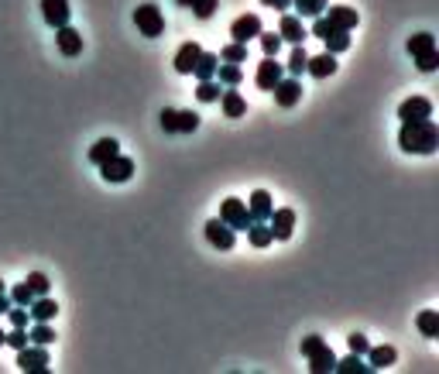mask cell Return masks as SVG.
Returning a JSON list of instances; mask_svg holds the SVG:
<instances>
[{
	"mask_svg": "<svg viewBox=\"0 0 439 374\" xmlns=\"http://www.w3.org/2000/svg\"><path fill=\"white\" fill-rule=\"evenodd\" d=\"M175 4H179V7H189L192 0H175Z\"/></svg>",
	"mask_w": 439,
	"mask_h": 374,
	"instance_id": "c3c4849f",
	"label": "cell"
},
{
	"mask_svg": "<svg viewBox=\"0 0 439 374\" xmlns=\"http://www.w3.org/2000/svg\"><path fill=\"white\" fill-rule=\"evenodd\" d=\"M282 76H285V65L278 62V55H265V62H258L254 82H258V90L271 93V90H275V82H278Z\"/></svg>",
	"mask_w": 439,
	"mask_h": 374,
	"instance_id": "8992f818",
	"label": "cell"
},
{
	"mask_svg": "<svg viewBox=\"0 0 439 374\" xmlns=\"http://www.w3.org/2000/svg\"><path fill=\"white\" fill-rule=\"evenodd\" d=\"M199 52H203L199 41H186V45L175 52V59H172L175 73H179V76H192V65H196V59H199Z\"/></svg>",
	"mask_w": 439,
	"mask_h": 374,
	"instance_id": "ac0fdd59",
	"label": "cell"
},
{
	"mask_svg": "<svg viewBox=\"0 0 439 374\" xmlns=\"http://www.w3.org/2000/svg\"><path fill=\"white\" fill-rule=\"evenodd\" d=\"M11 306H14V302H11V296L4 292V296H0V316H7V309H11Z\"/></svg>",
	"mask_w": 439,
	"mask_h": 374,
	"instance_id": "7dc6e473",
	"label": "cell"
},
{
	"mask_svg": "<svg viewBox=\"0 0 439 374\" xmlns=\"http://www.w3.org/2000/svg\"><path fill=\"white\" fill-rule=\"evenodd\" d=\"M306 73H309V76H316V79H329L333 73H337V55H333V52H323V55H309Z\"/></svg>",
	"mask_w": 439,
	"mask_h": 374,
	"instance_id": "ffe728a7",
	"label": "cell"
},
{
	"mask_svg": "<svg viewBox=\"0 0 439 374\" xmlns=\"http://www.w3.org/2000/svg\"><path fill=\"white\" fill-rule=\"evenodd\" d=\"M265 7H275V11H285V7H292V0H261Z\"/></svg>",
	"mask_w": 439,
	"mask_h": 374,
	"instance_id": "bcb514c9",
	"label": "cell"
},
{
	"mask_svg": "<svg viewBox=\"0 0 439 374\" xmlns=\"http://www.w3.org/2000/svg\"><path fill=\"white\" fill-rule=\"evenodd\" d=\"M100 176H103V182H114V186L127 182V178L134 176V158L114 155L110 161H103V165H100Z\"/></svg>",
	"mask_w": 439,
	"mask_h": 374,
	"instance_id": "52a82bcc",
	"label": "cell"
},
{
	"mask_svg": "<svg viewBox=\"0 0 439 374\" xmlns=\"http://www.w3.org/2000/svg\"><path fill=\"white\" fill-rule=\"evenodd\" d=\"M244 234H248L250 247H268V244L275 240V237H271V227H265V220H254Z\"/></svg>",
	"mask_w": 439,
	"mask_h": 374,
	"instance_id": "4316f807",
	"label": "cell"
},
{
	"mask_svg": "<svg viewBox=\"0 0 439 374\" xmlns=\"http://www.w3.org/2000/svg\"><path fill=\"white\" fill-rule=\"evenodd\" d=\"M28 316L35 319V323H52L58 316V302L48 296H35L31 299V306H28Z\"/></svg>",
	"mask_w": 439,
	"mask_h": 374,
	"instance_id": "d6986e66",
	"label": "cell"
},
{
	"mask_svg": "<svg viewBox=\"0 0 439 374\" xmlns=\"http://www.w3.org/2000/svg\"><path fill=\"white\" fill-rule=\"evenodd\" d=\"M398 148H401V151H408V155H436L439 127L433 124V117H425V120H401Z\"/></svg>",
	"mask_w": 439,
	"mask_h": 374,
	"instance_id": "6da1fadb",
	"label": "cell"
},
{
	"mask_svg": "<svg viewBox=\"0 0 439 374\" xmlns=\"http://www.w3.org/2000/svg\"><path fill=\"white\" fill-rule=\"evenodd\" d=\"M278 35H282V41H288V45H302V41L309 38V31L302 28V18H299V14H282Z\"/></svg>",
	"mask_w": 439,
	"mask_h": 374,
	"instance_id": "2e32d148",
	"label": "cell"
},
{
	"mask_svg": "<svg viewBox=\"0 0 439 374\" xmlns=\"http://www.w3.org/2000/svg\"><path fill=\"white\" fill-rule=\"evenodd\" d=\"M114 155H120V141H114V138H100L93 148H90V161H93L96 169H100L103 161H110Z\"/></svg>",
	"mask_w": 439,
	"mask_h": 374,
	"instance_id": "603a6c76",
	"label": "cell"
},
{
	"mask_svg": "<svg viewBox=\"0 0 439 374\" xmlns=\"http://www.w3.org/2000/svg\"><path fill=\"white\" fill-rule=\"evenodd\" d=\"M306 62H309L306 48H302V45H292V55H288V62H285V73L288 76H302V73H306Z\"/></svg>",
	"mask_w": 439,
	"mask_h": 374,
	"instance_id": "f1b7e54d",
	"label": "cell"
},
{
	"mask_svg": "<svg viewBox=\"0 0 439 374\" xmlns=\"http://www.w3.org/2000/svg\"><path fill=\"white\" fill-rule=\"evenodd\" d=\"M258 41H261L265 55H278V52H282V45H285V41H282V35H275V31H261V35H258Z\"/></svg>",
	"mask_w": 439,
	"mask_h": 374,
	"instance_id": "d590c367",
	"label": "cell"
},
{
	"mask_svg": "<svg viewBox=\"0 0 439 374\" xmlns=\"http://www.w3.org/2000/svg\"><path fill=\"white\" fill-rule=\"evenodd\" d=\"M416 326H419V333L425 340H436L439 336V313L436 309H422L419 319H416Z\"/></svg>",
	"mask_w": 439,
	"mask_h": 374,
	"instance_id": "484cf974",
	"label": "cell"
},
{
	"mask_svg": "<svg viewBox=\"0 0 439 374\" xmlns=\"http://www.w3.org/2000/svg\"><path fill=\"white\" fill-rule=\"evenodd\" d=\"M55 41H58V52H62V55H69V59L83 52V35H79L76 28H69V24L55 28Z\"/></svg>",
	"mask_w": 439,
	"mask_h": 374,
	"instance_id": "e0dca14e",
	"label": "cell"
},
{
	"mask_svg": "<svg viewBox=\"0 0 439 374\" xmlns=\"http://www.w3.org/2000/svg\"><path fill=\"white\" fill-rule=\"evenodd\" d=\"M7 296H11V302H14V306H31V299H35V292L28 289V282H21V285H14V289H11Z\"/></svg>",
	"mask_w": 439,
	"mask_h": 374,
	"instance_id": "ab89813d",
	"label": "cell"
},
{
	"mask_svg": "<svg viewBox=\"0 0 439 374\" xmlns=\"http://www.w3.org/2000/svg\"><path fill=\"white\" fill-rule=\"evenodd\" d=\"M14 364H18L24 374H45L48 371V364H52V360H48V347L28 343V347H21L18 351V360H14Z\"/></svg>",
	"mask_w": 439,
	"mask_h": 374,
	"instance_id": "277c9868",
	"label": "cell"
},
{
	"mask_svg": "<svg viewBox=\"0 0 439 374\" xmlns=\"http://www.w3.org/2000/svg\"><path fill=\"white\" fill-rule=\"evenodd\" d=\"M220 93H223V90H220L216 79H199V86H196V100H199V103H216Z\"/></svg>",
	"mask_w": 439,
	"mask_h": 374,
	"instance_id": "1f68e13d",
	"label": "cell"
},
{
	"mask_svg": "<svg viewBox=\"0 0 439 374\" xmlns=\"http://www.w3.org/2000/svg\"><path fill=\"white\" fill-rule=\"evenodd\" d=\"M398 117L401 120H425V117H433V100H429V97H408V100H401Z\"/></svg>",
	"mask_w": 439,
	"mask_h": 374,
	"instance_id": "7c38bea8",
	"label": "cell"
},
{
	"mask_svg": "<svg viewBox=\"0 0 439 374\" xmlns=\"http://www.w3.org/2000/svg\"><path fill=\"white\" fill-rule=\"evenodd\" d=\"M323 18L333 24V28H344V31H354L357 24H361V14L354 11V7H344V4H337V7H326Z\"/></svg>",
	"mask_w": 439,
	"mask_h": 374,
	"instance_id": "4fadbf2b",
	"label": "cell"
},
{
	"mask_svg": "<svg viewBox=\"0 0 439 374\" xmlns=\"http://www.w3.org/2000/svg\"><path fill=\"white\" fill-rule=\"evenodd\" d=\"M175 117H179V134H192L199 127V114L192 110H175Z\"/></svg>",
	"mask_w": 439,
	"mask_h": 374,
	"instance_id": "74e56055",
	"label": "cell"
},
{
	"mask_svg": "<svg viewBox=\"0 0 439 374\" xmlns=\"http://www.w3.org/2000/svg\"><path fill=\"white\" fill-rule=\"evenodd\" d=\"M429 52H436V38H433L429 31H419V35H412V38H408V55H412V59L429 55Z\"/></svg>",
	"mask_w": 439,
	"mask_h": 374,
	"instance_id": "d4e9b609",
	"label": "cell"
},
{
	"mask_svg": "<svg viewBox=\"0 0 439 374\" xmlns=\"http://www.w3.org/2000/svg\"><path fill=\"white\" fill-rule=\"evenodd\" d=\"M265 31V24H261V18L258 14H240V18L230 24V38L240 41V45H248L250 38H258Z\"/></svg>",
	"mask_w": 439,
	"mask_h": 374,
	"instance_id": "9c48e42d",
	"label": "cell"
},
{
	"mask_svg": "<svg viewBox=\"0 0 439 374\" xmlns=\"http://www.w3.org/2000/svg\"><path fill=\"white\" fill-rule=\"evenodd\" d=\"M364 357H367V371H388L398 360V351L391 343H384V347H367Z\"/></svg>",
	"mask_w": 439,
	"mask_h": 374,
	"instance_id": "9a60e30c",
	"label": "cell"
},
{
	"mask_svg": "<svg viewBox=\"0 0 439 374\" xmlns=\"http://www.w3.org/2000/svg\"><path fill=\"white\" fill-rule=\"evenodd\" d=\"M69 0H41V18L48 28H62V24H69Z\"/></svg>",
	"mask_w": 439,
	"mask_h": 374,
	"instance_id": "5bb4252c",
	"label": "cell"
},
{
	"mask_svg": "<svg viewBox=\"0 0 439 374\" xmlns=\"http://www.w3.org/2000/svg\"><path fill=\"white\" fill-rule=\"evenodd\" d=\"M271 210H275L271 193H268V189H254V193H250V199H248L250 220H268V217H271Z\"/></svg>",
	"mask_w": 439,
	"mask_h": 374,
	"instance_id": "44dd1931",
	"label": "cell"
},
{
	"mask_svg": "<svg viewBox=\"0 0 439 374\" xmlns=\"http://www.w3.org/2000/svg\"><path fill=\"white\" fill-rule=\"evenodd\" d=\"M24 282H28V289H31L35 296H48V285H52V282H48V275H41V272H31V275L24 278Z\"/></svg>",
	"mask_w": 439,
	"mask_h": 374,
	"instance_id": "f35d334b",
	"label": "cell"
},
{
	"mask_svg": "<svg viewBox=\"0 0 439 374\" xmlns=\"http://www.w3.org/2000/svg\"><path fill=\"white\" fill-rule=\"evenodd\" d=\"M7 319H11V326H28V306H18V309H7Z\"/></svg>",
	"mask_w": 439,
	"mask_h": 374,
	"instance_id": "ee69618b",
	"label": "cell"
},
{
	"mask_svg": "<svg viewBox=\"0 0 439 374\" xmlns=\"http://www.w3.org/2000/svg\"><path fill=\"white\" fill-rule=\"evenodd\" d=\"M216 65H220V55L199 52V59H196V65H192V76L196 79H216Z\"/></svg>",
	"mask_w": 439,
	"mask_h": 374,
	"instance_id": "cb8c5ba5",
	"label": "cell"
},
{
	"mask_svg": "<svg viewBox=\"0 0 439 374\" xmlns=\"http://www.w3.org/2000/svg\"><path fill=\"white\" fill-rule=\"evenodd\" d=\"M333 371L340 374H367V360H364L361 354H347L344 360H337V368Z\"/></svg>",
	"mask_w": 439,
	"mask_h": 374,
	"instance_id": "d6a6232c",
	"label": "cell"
},
{
	"mask_svg": "<svg viewBox=\"0 0 439 374\" xmlns=\"http://www.w3.org/2000/svg\"><path fill=\"white\" fill-rule=\"evenodd\" d=\"M134 24H137V31H141L144 38H162V35H165V14H162L154 4H141V7L134 11Z\"/></svg>",
	"mask_w": 439,
	"mask_h": 374,
	"instance_id": "3957f363",
	"label": "cell"
},
{
	"mask_svg": "<svg viewBox=\"0 0 439 374\" xmlns=\"http://www.w3.org/2000/svg\"><path fill=\"white\" fill-rule=\"evenodd\" d=\"M220 220L227 223L230 230H248L250 223H254L244 199H223V203H220Z\"/></svg>",
	"mask_w": 439,
	"mask_h": 374,
	"instance_id": "5b68a950",
	"label": "cell"
},
{
	"mask_svg": "<svg viewBox=\"0 0 439 374\" xmlns=\"http://www.w3.org/2000/svg\"><path fill=\"white\" fill-rule=\"evenodd\" d=\"M216 79H220L223 86H237V82L244 79V73H240V65H233V62H220V65H216Z\"/></svg>",
	"mask_w": 439,
	"mask_h": 374,
	"instance_id": "836d02e7",
	"label": "cell"
},
{
	"mask_svg": "<svg viewBox=\"0 0 439 374\" xmlns=\"http://www.w3.org/2000/svg\"><path fill=\"white\" fill-rule=\"evenodd\" d=\"M28 343L52 347V343H55V330H52V323H35V326L28 330Z\"/></svg>",
	"mask_w": 439,
	"mask_h": 374,
	"instance_id": "83f0119b",
	"label": "cell"
},
{
	"mask_svg": "<svg viewBox=\"0 0 439 374\" xmlns=\"http://www.w3.org/2000/svg\"><path fill=\"white\" fill-rule=\"evenodd\" d=\"M323 41H326V52L340 55V52H347V48H350V31H344V28H333Z\"/></svg>",
	"mask_w": 439,
	"mask_h": 374,
	"instance_id": "f546056e",
	"label": "cell"
},
{
	"mask_svg": "<svg viewBox=\"0 0 439 374\" xmlns=\"http://www.w3.org/2000/svg\"><path fill=\"white\" fill-rule=\"evenodd\" d=\"M0 347H4V330H0Z\"/></svg>",
	"mask_w": 439,
	"mask_h": 374,
	"instance_id": "f907efd6",
	"label": "cell"
},
{
	"mask_svg": "<svg viewBox=\"0 0 439 374\" xmlns=\"http://www.w3.org/2000/svg\"><path fill=\"white\" fill-rule=\"evenodd\" d=\"M271 93H275V103L288 110V107H295V103L302 100V82H299V76H282L275 82Z\"/></svg>",
	"mask_w": 439,
	"mask_h": 374,
	"instance_id": "ba28073f",
	"label": "cell"
},
{
	"mask_svg": "<svg viewBox=\"0 0 439 374\" xmlns=\"http://www.w3.org/2000/svg\"><path fill=\"white\" fill-rule=\"evenodd\" d=\"M216 103L223 107V117H233V120H237V117H244V114H248V100L240 97L237 90H223Z\"/></svg>",
	"mask_w": 439,
	"mask_h": 374,
	"instance_id": "7402d4cb",
	"label": "cell"
},
{
	"mask_svg": "<svg viewBox=\"0 0 439 374\" xmlns=\"http://www.w3.org/2000/svg\"><path fill=\"white\" fill-rule=\"evenodd\" d=\"M4 343H7V347H14V351L28 347V330H24V326H14L11 333H4Z\"/></svg>",
	"mask_w": 439,
	"mask_h": 374,
	"instance_id": "60d3db41",
	"label": "cell"
},
{
	"mask_svg": "<svg viewBox=\"0 0 439 374\" xmlns=\"http://www.w3.org/2000/svg\"><path fill=\"white\" fill-rule=\"evenodd\" d=\"M203 234H206V240H210L216 251H230V247H233V240H237V230H230L220 217L210 220V223L203 227Z\"/></svg>",
	"mask_w": 439,
	"mask_h": 374,
	"instance_id": "8fae6325",
	"label": "cell"
},
{
	"mask_svg": "<svg viewBox=\"0 0 439 374\" xmlns=\"http://www.w3.org/2000/svg\"><path fill=\"white\" fill-rule=\"evenodd\" d=\"M268 227H271V237L275 240H288V237L295 234V210H271V217H268Z\"/></svg>",
	"mask_w": 439,
	"mask_h": 374,
	"instance_id": "30bf717a",
	"label": "cell"
},
{
	"mask_svg": "<svg viewBox=\"0 0 439 374\" xmlns=\"http://www.w3.org/2000/svg\"><path fill=\"white\" fill-rule=\"evenodd\" d=\"M189 7H192V14H196L199 21H210L213 14H216V7H220V0H192Z\"/></svg>",
	"mask_w": 439,
	"mask_h": 374,
	"instance_id": "8d00e7d4",
	"label": "cell"
},
{
	"mask_svg": "<svg viewBox=\"0 0 439 374\" xmlns=\"http://www.w3.org/2000/svg\"><path fill=\"white\" fill-rule=\"evenodd\" d=\"M347 347H350V354H367V347H371V340H367V336L364 333H350L347 336Z\"/></svg>",
	"mask_w": 439,
	"mask_h": 374,
	"instance_id": "b9f144b4",
	"label": "cell"
},
{
	"mask_svg": "<svg viewBox=\"0 0 439 374\" xmlns=\"http://www.w3.org/2000/svg\"><path fill=\"white\" fill-rule=\"evenodd\" d=\"M416 65H419L422 73H433V69H439V52H429V55H419V59H416Z\"/></svg>",
	"mask_w": 439,
	"mask_h": 374,
	"instance_id": "f6af8a7d",
	"label": "cell"
},
{
	"mask_svg": "<svg viewBox=\"0 0 439 374\" xmlns=\"http://www.w3.org/2000/svg\"><path fill=\"white\" fill-rule=\"evenodd\" d=\"M162 127H165L169 134H179V117H175L172 107H165V110H162Z\"/></svg>",
	"mask_w": 439,
	"mask_h": 374,
	"instance_id": "7bdbcfd3",
	"label": "cell"
},
{
	"mask_svg": "<svg viewBox=\"0 0 439 374\" xmlns=\"http://www.w3.org/2000/svg\"><path fill=\"white\" fill-rule=\"evenodd\" d=\"M302 354L309 357V371L312 374H329L337 368V354L329 351V343H326L323 336H306L302 340Z\"/></svg>",
	"mask_w": 439,
	"mask_h": 374,
	"instance_id": "7a4b0ae2",
	"label": "cell"
},
{
	"mask_svg": "<svg viewBox=\"0 0 439 374\" xmlns=\"http://www.w3.org/2000/svg\"><path fill=\"white\" fill-rule=\"evenodd\" d=\"M4 292H7V285H4V282H0V296H4Z\"/></svg>",
	"mask_w": 439,
	"mask_h": 374,
	"instance_id": "681fc988",
	"label": "cell"
},
{
	"mask_svg": "<svg viewBox=\"0 0 439 374\" xmlns=\"http://www.w3.org/2000/svg\"><path fill=\"white\" fill-rule=\"evenodd\" d=\"M292 7L299 11V18H319L329 7V0H292Z\"/></svg>",
	"mask_w": 439,
	"mask_h": 374,
	"instance_id": "4dcf8cb0",
	"label": "cell"
},
{
	"mask_svg": "<svg viewBox=\"0 0 439 374\" xmlns=\"http://www.w3.org/2000/svg\"><path fill=\"white\" fill-rule=\"evenodd\" d=\"M220 62H233V65L248 62V45H240V41H230L227 48L220 52Z\"/></svg>",
	"mask_w": 439,
	"mask_h": 374,
	"instance_id": "e575fe53",
	"label": "cell"
}]
</instances>
